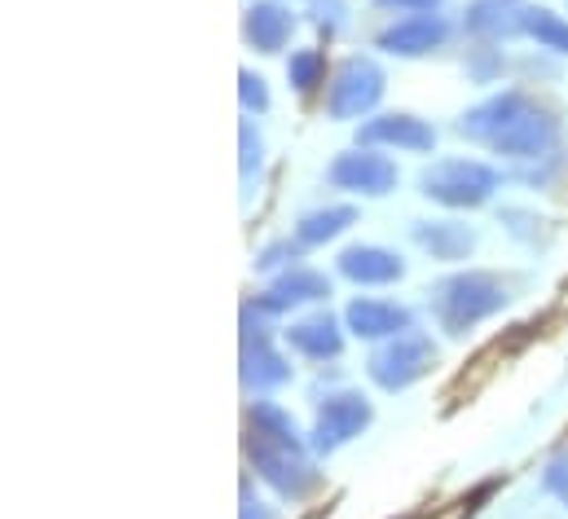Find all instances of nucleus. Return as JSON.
Instances as JSON below:
<instances>
[{
	"instance_id": "9b49d317",
	"label": "nucleus",
	"mask_w": 568,
	"mask_h": 519,
	"mask_svg": "<svg viewBox=\"0 0 568 519\" xmlns=\"http://www.w3.org/2000/svg\"><path fill=\"white\" fill-rule=\"evenodd\" d=\"M344 322L357 339H397V335L415 330V313L393 299H353Z\"/></svg>"
},
{
	"instance_id": "b1692460",
	"label": "nucleus",
	"mask_w": 568,
	"mask_h": 519,
	"mask_svg": "<svg viewBox=\"0 0 568 519\" xmlns=\"http://www.w3.org/2000/svg\"><path fill=\"white\" fill-rule=\"evenodd\" d=\"M300 252H304V243H291V238H283V243H270L265 252H261V268H283V264H291V260H300Z\"/></svg>"
},
{
	"instance_id": "20e7f679",
	"label": "nucleus",
	"mask_w": 568,
	"mask_h": 519,
	"mask_svg": "<svg viewBox=\"0 0 568 519\" xmlns=\"http://www.w3.org/2000/svg\"><path fill=\"white\" fill-rule=\"evenodd\" d=\"M498 185H503V176L480 159H440V163L424 167V176H419V190L445 207H480L494 199Z\"/></svg>"
},
{
	"instance_id": "1a4fd4ad",
	"label": "nucleus",
	"mask_w": 568,
	"mask_h": 519,
	"mask_svg": "<svg viewBox=\"0 0 568 519\" xmlns=\"http://www.w3.org/2000/svg\"><path fill=\"white\" fill-rule=\"evenodd\" d=\"M326 181H331L335 190L379 199V194H388V190L397 185V163H393L388 154H375V150H348V154H339V159L331 163Z\"/></svg>"
},
{
	"instance_id": "7ed1b4c3",
	"label": "nucleus",
	"mask_w": 568,
	"mask_h": 519,
	"mask_svg": "<svg viewBox=\"0 0 568 519\" xmlns=\"http://www.w3.org/2000/svg\"><path fill=\"white\" fill-rule=\"evenodd\" d=\"M507 304V286L494 273H454L427 291V308L445 335H467L476 322L494 317Z\"/></svg>"
},
{
	"instance_id": "4468645a",
	"label": "nucleus",
	"mask_w": 568,
	"mask_h": 519,
	"mask_svg": "<svg viewBox=\"0 0 568 519\" xmlns=\"http://www.w3.org/2000/svg\"><path fill=\"white\" fill-rule=\"evenodd\" d=\"M283 339L308 362H335L344 353V330H339V322L331 313H317V317H304V322L286 326Z\"/></svg>"
},
{
	"instance_id": "6ab92c4d",
	"label": "nucleus",
	"mask_w": 568,
	"mask_h": 519,
	"mask_svg": "<svg viewBox=\"0 0 568 519\" xmlns=\"http://www.w3.org/2000/svg\"><path fill=\"white\" fill-rule=\"evenodd\" d=\"M348 225H357V207H317L295 225V243L304 247H322L331 238H339Z\"/></svg>"
},
{
	"instance_id": "dca6fc26",
	"label": "nucleus",
	"mask_w": 568,
	"mask_h": 519,
	"mask_svg": "<svg viewBox=\"0 0 568 519\" xmlns=\"http://www.w3.org/2000/svg\"><path fill=\"white\" fill-rule=\"evenodd\" d=\"M339 273H344L348 282H357V286H388V282H402L406 264H402L397 252H388V247L362 243V247H348V252L339 256Z\"/></svg>"
},
{
	"instance_id": "ddd939ff",
	"label": "nucleus",
	"mask_w": 568,
	"mask_h": 519,
	"mask_svg": "<svg viewBox=\"0 0 568 519\" xmlns=\"http://www.w3.org/2000/svg\"><path fill=\"white\" fill-rule=\"evenodd\" d=\"M362 145H393V150H410V154H424L436 145V129L415 120V115H379L371 124H362L357 132Z\"/></svg>"
},
{
	"instance_id": "f257e3e1",
	"label": "nucleus",
	"mask_w": 568,
	"mask_h": 519,
	"mask_svg": "<svg viewBox=\"0 0 568 519\" xmlns=\"http://www.w3.org/2000/svg\"><path fill=\"white\" fill-rule=\"evenodd\" d=\"M458 136L494 150V154H511V159H542L551 154L556 136H560V120L556 111H547L538 98L520 93V89H507L480 106H471L458 124Z\"/></svg>"
},
{
	"instance_id": "bb28decb",
	"label": "nucleus",
	"mask_w": 568,
	"mask_h": 519,
	"mask_svg": "<svg viewBox=\"0 0 568 519\" xmlns=\"http://www.w3.org/2000/svg\"><path fill=\"white\" fill-rule=\"evenodd\" d=\"M440 0H375V9H388V13H432Z\"/></svg>"
},
{
	"instance_id": "39448f33",
	"label": "nucleus",
	"mask_w": 568,
	"mask_h": 519,
	"mask_svg": "<svg viewBox=\"0 0 568 519\" xmlns=\"http://www.w3.org/2000/svg\"><path fill=\"white\" fill-rule=\"evenodd\" d=\"M432 366H436V344L419 330H406V335H397V339H388L384 348L371 353L366 375L384 391H406L424 375H432Z\"/></svg>"
},
{
	"instance_id": "2eb2a0df",
	"label": "nucleus",
	"mask_w": 568,
	"mask_h": 519,
	"mask_svg": "<svg viewBox=\"0 0 568 519\" xmlns=\"http://www.w3.org/2000/svg\"><path fill=\"white\" fill-rule=\"evenodd\" d=\"M291 31H295V13H291L286 4H278V0H256V4L247 9V18H243L247 44L261 49V53H283Z\"/></svg>"
},
{
	"instance_id": "393cba45",
	"label": "nucleus",
	"mask_w": 568,
	"mask_h": 519,
	"mask_svg": "<svg viewBox=\"0 0 568 519\" xmlns=\"http://www.w3.org/2000/svg\"><path fill=\"white\" fill-rule=\"evenodd\" d=\"M542 485H547V493H556V498L568 507V454H560V458H551V462H547Z\"/></svg>"
},
{
	"instance_id": "6e6552de",
	"label": "nucleus",
	"mask_w": 568,
	"mask_h": 519,
	"mask_svg": "<svg viewBox=\"0 0 568 519\" xmlns=\"http://www.w3.org/2000/svg\"><path fill=\"white\" fill-rule=\"evenodd\" d=\"M371 423V400L362 391H335L322 400L317 423H313V449L317 454H335L339 445H348L353 436H362Z\"/></svg>"
},
{
	"instance_id": "a878e982",
	"label": "nucleus",
	"mask_w": 568,
	"mask_h": 519,
	"mask_svg": "<svg viewBox=\"0 0 568 519\" xmlns=\"http://www.w3.org/2000/svg\"><path fill=\"white\" fill-rule=\"evenodd\" d=\"M313 22H317L322 31H339V27H344V4H339V0H317V4H313Z\"/></svg>"
},
{
	"instance_id": "f3484780",
	"label": "nucleus",
	"mask_w": 568,
	"mask_h": 519,
	"mask_svg": "<svg viewBox=\"0 0 568 519\" xmlns=\"http://www.w3.org/2000/svg\"><path fill=\"white\" fill-rule=\"evenodd\" d=\"M410 238L432 260H463L471 256V247H476V234L467 225H458V221H415Z\"/></svg>"
},
{
	"instance_id": "4be33fe9",
	"label": "nucleus",
	"mask_w": 568,
	"mask_h": 519,
	"mask_svg": "<svg viewBox=\"0 0 568 519\" xmlns=\"http://www.w3.org/2000/svg\"><path fill=\"white\" fill-rule=\"evenodd\" d=\"M239 136H243V176H252L261 167V159H265V141H261V132H256L252 120H243Z\"/></svg>"
},
{
	"instance_id": "0eeeda50",
	"label": "nucleus",
	"mask_w": 568,
	"mask_h": 519,
	"mask_svg": "<svg viewBox=\"0 0 568 519\" xmlns=\"http://www.w3.org/2000/svg\"><path fill=\"white\" fill-rule=\"evenodd\" d=\"M291 379V366L286 357L274 348L265 322H261V308H243V384L252 391H274Z\"/></svg>"
},
{
	"instance_id": "5701e85b",
	"label": "nucleus",
	"mask_w": 568,
	"mask_h": 519,
	"mask_svg": "<svg viewBox=\"0 0 568 519\" xmlns=\"http://www.w3.org/2000/svg\"><path fill=\"white\" fill-rule=\"evenodd\" d=\"M239 84H243V106H247V111H270V89H265V80H261V75L243 71V75H239Z\"/></svg>"
},
{
	"instance_id": "a211bd4d",
	"label": "nucleus",
	"mask_w": 568,
	"mask_h": 519,
	"mask_svg": "<svg viewBox=\"0 0 568 519\" xmlns=\"http://www.w3.org/2000/svg\"><path fill=\"white\" fill-rule=\"evenodd\" d=\"M520 18H525V4L520 0H471L467 13H463V27L471 35L498 40V35H516L520 31Z\"/></svg>"
},
{
	"instance_id": "f8f14e48",
	"label": "nucleus",
	"mask_w": 568,
	"mask_h": 519,
	"mask_svg": "<svg viewBox=\"0 0 568 519\" xmlns=\"http://www.w3.org/2000/svg\"><path fill=\"white\" fill-rule=\"evenodd\" d=\"M331 295V277L326 273H313V268H300L291 264L283 277L256 299L261 313H286V308H300V304H317Z\"/></svg>"
},
{
	"instance_id": "cd10ccee",
	"label": "nucleus",
	"mask_w": 568,
	"mask_h": 519,
	"mask_svg": "<svg viewBox=\"0 0 568 519\" xmlns=\"http://www.w3.org/2000/svg\"><path fill=\"white\" fill-rule=\"evenodd\" d=\"M243 519H274V511L265 502H256L252 489H243Z\"/></svg>"
},
{
	"instance_id": "423d86ee",
	"label": "nucleus",
	"mask_w": 568,
	"mask_h": 519,
	"mask_svg": "<svg viewBox=\"0 0 568 519\" xmlns=\"http://www.w3.org/2000/svg\"><path fill=\"white\" fill-rule=\"evenodd\" d=\"M379 98H384V71H379V62L353 53V58H344V62L335 67V75H331L326 111H331V120H357V115L375 111Z\"/></svg>"
},
{
	"instance_id": "aec40b11",
	"label": "nucleus",
	"mask_w": 568,
	"mask_h": 519,
	"mask_svg": "<svg viewBox=\"0 0 568 519\" xmlns=\"http://www.w3.org/2000/svg\"><path fill=\"white\" fill-rule=\"evenodd\" d=\"M520 31L529 40H538V49H551V53H568V22L551 9H534L525 4V18H520Z\"/></svg>"
},
{
	"instance_id": "9d476101",
	"label": "nucleus",
	"mask_w": 568,
	"mask_h": 519,
	"mask_svg": "<svg viewBox=\"0 0 568 519\" xmlns=\"http://www.w3.org/2000/svg\"><path fill=\"white\" fill-rule=\"evenodd\" d=\"M449 40V22L440 13H410L402 22H393L388 31H379V49L397 53V58H424L436 53Z\"/></svg>"
},
{
	"instance_id": "f03ea898",
	"label": "nucleus",
	"mask_w": 568,
	"mask_h": 519,
	"mask_svg": "<svg viewBox=\"0 0 568 519\" xmlns=\"http://www.w3.org/2000/svg\"><path fill=\"white\" fill-rule=\"evenodd\" d=\"M247 458L256 476L278 493V498H304L317 485V471L304 458V445L295 436V423L283 405L256 400L247 409Z\"/></svg>"
},
{
	"instance_id": "412c9836",
	"label": "nucleus",
	"mask_w": 568,
	"mask_h": 519,
	"mask_svg": "<svg viewBox=\"0 0 568 519\" xmlns=\"http://www.w3.org/2000/svg\"><path fill=\"white\" fill-rule=\"evenodd\" d=\"M326 75V58L317 49H295L291 62H286V80L295 84V93H313Z\"/></svg>"
}]
</instances>
